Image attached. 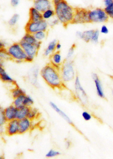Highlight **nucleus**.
<instances>
[{
    "instance_id": "nucleus-1",
    "label": "nucleus",
    "mask_w": 113,
    "mask_h": 159,
    "mask_svg": "<svg viewBox=\"0 0 113 159\" xmlns=\"http://www.w3.org/2000/svg\"><path fill=\"white\" fill-rule=\"evenodd\" d=\"M60 69L50 63L45 65L40 71V74L43 80L53 89H62L65 87L64 83L61 77Z\"/></svg>"
},
{
    "instance_id": "nucleus-2",
    "label": "nucleus",
    "mask_w": 113,
    "mask_h": 159,
    "mask_svg": "<svg viewBox=\"0 0 113 159\" xmlns=\"http://www.w3.org/2000/svg\"><path fill=\"white\" fill-rule=\"evenodd\" d=\"M54 8L57 18L65 27L72 24L75 8L69 5L66 0H62L54 6Z\"/></svg>"
},
{
    "instance_id": "nucleus-3",
    "label": "nucleus",
    "mask_w": 113,
    "mask_h": 159,
    "mask_svg": "<svg viewBox=\"0 0 113 159\" xmlns=\"http://www.w3.org/2000/svg\"><path fill=\"white\" fill-rule=\"evenodd\" d=\"M60 71L62 79L64 83L72 81L76 77L74 63L72 60H65L63 61Z\"/></svg>"
},
{
    "instance_id": "nucleus-4",
    "label": "nucleus",
    "mask_w": 113,
    "mask_h": 159,
    "mask_svg": "<svg viewBox=\"0 0 113 159\" xmlns=\"http://www.w3.org/2000/svg\"><path fill=\"white\" fill-rule=\"evenodd\" d=\"M6 49L10 59L18 63L25 62L27 55L19 43H14Z\"/></svg>"
},
{
    "instance_id": "nucleus-5",
    "label": "nucleus",
    "mask_w": 113,
    "mask_h": 159,
    "mask_svg": "<svg viewBox=\"0 0 113 159\" xmlns=\"http://www.w3.org/2000/svg\"><path fill=\"white\" fill-rule=\"evenodd\" d=\"M49 26L47 21L44 19L38 21H29L26 24V33L34 35L40 31H47Z\"/></svg>"
},
{
    "instance_id": "nucleus-6",
    "label": "nucleus",
    "mask_w": 113,
    "mask_h": 159,
    "mask_svg": "<svg viewBox=\"0 0 113 159\" xmlns=\"http://www.w3.org/2000/svg\"><path fill=\"white\" fill-rule=\"evenodd\" d=\"M88 16L90 23L106 22L109 19L105 10L99 8L89 10Z\"/></svg>"
},
{
    "instance_id": "nucleus-7",
    "label": "nucleus",
    "mask_w": 113,
    "mask_h": 159,
    "mask_svg": "<svg viewBox=\"0 0 113 159\" xmlns=\"http://www.w3.org/2000/svg\"><path fill=\"white\" fill-rule=\"evenodd\" d=\"M89 10L84 8L75 7L72 24H82L90 23L88 16Z\"/></svg>"
},
{
    "instance_id": "nucleus-8",
    "label": "nucleus",
    "mask_w": 113,
    "mask_h": 159,
    "mask_svg": "<svg viewBox=\"0 0 113 159\" xmlns=\"http://www.w3.org/2000/svg\"><path fill=\"white\" fill-rule=\"evenodd\" d=\"M5 132L9 136L19 134V120L16 119L7 121L6 124Z\"/></svg>"
},
{
    "instance_id": "nucleus-9",
    "label": "nucleus",
    "mask_w": 113,
    "mask_h": 159,
    "mask_svg": "<svg viewBox=\"0 0 113 159\" xmlns=\"http://www.w3.org/2000/svg\"><path fill=\"white\" fill-rule=\"evenodd\" d=\"M74 88L75 93L78 99L83 103L85 102L87 98V95L81 84L79 77L77 76L74 79Z\"/></svg>"
},
{
    "instance_id": "nucleus-10",
    "label": "nucleus",
    "mask_w": 113,
    "mask_h": 159,
    "mask_svg": "<svg viewBox=\"0 0 113 159\" xmlns=\"http://www.w3.org/2000/svg\"><path fill=\"white\" fill-rule=\"evenodd\" d=\"M33 7L42 13L48 9L54 8L52 0H34Z\"/></svg>"
},
{
    "instance_id": "nucleus-11",
    "label": "nucleus",
    "mask_w": 113,
    "mask_h": 159,
    "mask_svg": "<svg viewBox=\"0 0 113 159\" xmlns=\"http://www.w3.org/2000/svg\"><path fill=\"white\" fill-rule=\"evenodd\" d=\"M24 50L27 56L33 57L34 58L37 55L39 50L35 45L23 42L21 40L19 42Z\"/></svg>"
},
{
    "instance_id": "nucleus-12",
    "label": "nucleus",
    "mask_w": 113,
    "mask_h": 159,
    "mask_svg": "<svg viewBox=\"0 0 113 159\" xmlns=\"http://www.w3.org/2000/svg\"><path fill=\"white\" fill-rule=\"evenodd\" d=\"M32 121L26 118L19 120V134H23L29 131L32 128Z\"/></svg>"
},
{
    "instance_id": "nucleus-13",
    "label": "nucleus",
    "mask_w": 113,
    "mask_h": 159,
    "mask_svg": "<svg viewBox=\"0 0 113 159\" xmlns=\"http://www.w3.org/2000/svg\"><path fill=\"white\" fill-rule=\"evenodd\" d=\"M18 109L14 105L9 106L4 109L6 118L7 121L17 119Z\"/></svg>"
},
{
    "instance_id": "nucleus-14",
    "label": "nucleus",
    "mask_w": 113,
    "mask_h": 159,
    "mask_svg": "<svg viewBox=\"0 0 113 159\" xmlns=\"http://www.w3.org/2000/svg\"><path fill=\"white\" fill-rule=\"evenodd\" d=\"M50 63L55 67L60 68L63 62L62 57L59 51L55 52L49 56Z\"/></svg>"
},
{
    "instance_id": "nucleus-15",
    "label": "nucleus",
    "mask_w": 113,
    "mask_h": 159,
    "mask_svg": "<svg viewBox=\"0 0 113 159\" xmlns=\"http://www.w3.org/2000/svg\"><path fill=\"white\" fill-rule=\"evenodd\" d=\"M29 21H38L43 19L42 13L34 7H31L29 11Z\"/></svg>"
},
{
    "instance_id": "nucleus-16",
    "label": "nucleus",
    "mask_w": 113,
    "mask_h": 159,
    "mask_svg": "<svg viewBox=\"0 0 113 159\" xmlns=\"http://www.w3.org/2000/svg\"><path fill=\"white\" fill-rule=\"evenodd\" d=\"M0 80L2 82L8 83H15L13 79L9 74L3 66L0 65Z\"/></svg>"
},
{
    "instance_id": "nucleus-17",
    "label": "nucleus",
    "mask_w": 113,
    "mask_h": 159,
    "mask_svg": "<svg viewBox=\"0 0 113 159\" xmlns=\"http://www.w3.org/2000/svg\"><path fill=\"white\" fill-rule=\"evenodd\" d=\"M58 42L57 40L54 39L49 42L44 51V55L45 56L49 57L56 51V45Z\"/></svg>"
},
{
    "instance_id": "nucleus-18",
    "label": "nucleus",
    "mask_w": 113,
    "mask_h": 159,
    "mask_svg": "<svg viewBox=\"0 0 113 159\" xmlns=\"http://www.w3.org/2000/svg\"><path fill=\"white\" fill-rule=\"evenodd\" d=\"M40 71L37 66H34L30 71V78L31 82L34 85H37L38 78L40 74Z\"/></svg>"
},
{
    "instance_id": "nucleus-19",
    "label": "nucleus",
    "mask_w": 113,
    "mask_h": 159,
    "mask_svg": "<svg viewBox=\"0 0 113 159\" xmlns=\"http://www.w3.org/2000/svg\"><path fill=\"white\" fill-rule=\"evenodd\" d=\"M50 105L52 108L54 109L64 119L66 122L69 124H72V121L70 119L64 112L61 110L53 102H51L50 103Z\"/></svg>"
},
{
    "instance_id": "nucleus-20",
    "label": "nucleus",
    "mask_w": 113,
    "mask_h": 159,
    "mask_svg": "<svg viewBox=\"0 0 113 159\" xmlns=\"http://www.w3.org/2000/svg\"><path fill=\"white\" fill-rule=\"evenodd\" d=\"M92 77L94 81L98 96L101 97H104L105 96H104L102 86H101L100 81L98 79L97 75L96 74H93L92 75Z\"/></svg>"
},
{
    "instance_id": "nucleus-21",
    "label": "nucleus",
    "mask_w": 113,
    "mask_h": 159,
    "mask_svg": "<svg viewBox=\"0 0 113 159\" xmlns=\"http://www.w3.org/2000/svg\"><path fill=\"white\" fill-rule=\"evenodd\" d=\"M30 108L24 106L18 109L17 119L20 120L23 119L27 118Z\"/></svg>"
},
{
    "instance_id": "nucleus-22",
    "label": "nucleus",
    "mask_w": 113,
    "mask_h": 159,
    "mask_svg": "<svg viewBox=\"0 0 113 159\" xmlns=\"http://www.w3.org/2000/svg\"><path fill=\"white\" fill-rule=\"evenodd\" d=\"M26 94L22 95L20 96L14 98L13 105L15 106L17 109H20L24 106L23 105V102L26 96Z\"/></svg>"
},
{
    "instance_id": "nucleus-23",
    "label": "nucleus",
    "mask_w": 113,
    "mask_h": 159,
    "mask_svg": "<svg viewBox=\"0 0 113 159\" xmlns=\"http://www.w3.org/2000/svg\"><path fill=\"white\" fill-rule=\"evenodd\" d=\"M43 19L47 21L53 18L55 15V10L53 8L48 9L42 13Z\"/></svg>"
},
{
    "instance_id": "nucleus-24",
    "label": "nucleus",
    "mask_w": 113,
    "mask_h": 159,
    "mask_svg": "<svg viewBox=\"0 0 113 159\" xmlns=\"http://www.w3.org/2000/svg\"><path fill=\"white\" fill-rule=\"evenodd\" d=\"M21 40L26 43L34 45L37 42L34 35L28 33H26Z\"/></svg>"
},
{
    "instance_id": "nucleus-25",
    "label": "nucleus",
    "mask_w": 113,
    "mask_h": 159,
    "mask_svg": "<svg viewBox=\"0 0 113 159\" xmlns=\"http://www.w3.org/2000/svg\"><path fill=\"white\" fill-rule=\"evenodd\" d=\"M39 111L37 109L31 107L30 108L27 118L33 121L39 117Z\"/></svg>"
},
{
    "instance_id": "nucleus-26",
    "label": "nucleus",
    "mask_w": 113,
    "mask_h": 159,
    "mask_svg": "<svg viewBox=\"0 0 113 159\" xmlns=\"http://www.w3.org/2000/svg\"><path fill=\"white\" fill-rule=\"evenodd\" d=\"M94 31V30H90L83 32L82 39L86 42L91 41Z\"/></svg>"
},
{
    "instance_id": "nucleus-27",
    "label": "nucleus",
    "mask_w": 113,
    "mask_h": 159,
    "mask_svg": "<svg viewBox=\"0 0 113 159\" xmlns=\"http://www.w3.org/2000/svg\"><path fill=\"white\" fill-rule=\"evenodd\" d=\"M47 34V31H40L34 34V35L37 41L42 42L46 38Z\"/></svg>"
},
{
    "instance_id": "nucleus-28",
    "label": "nucleus",
    "mask_w": 113,
    "mask_h": 159,
    "mask_svg": "<svg viewBox=\"0 0 113 159\" xmlns=\"http://www.w3.org/2000/svg\"><path fill=\"white\" fill-rule=\"evenodd\" d=\"M20 18L19 14L15 13L11 16L8 21V24L11 27H15L18 23Z\"/></svg>"
},
{
    "instance_id": "nucleus-29",
    "label": "nucleus",
    "mask_w": 113,
    "mask_h": 159,
    "mask_svg": "<svg viewBox=\"0 0 113 159\" xmlns=\"http://www.w3.org/2000/svg\"><path fill=\"white\" fill-rule=\"evenodd\" d=\"M25 94V91L18 86H16L11 91V95L14 98H15L20 95Z\"/></svg>"
},
{
    "instance_id": "nucleus-30",
    "label": "nucleus",
    "mask_w": 113,
    "mask_h": 159,
    "mask_svg": "<svg viewBox=\"0 0 113 159\" xmlns=\"http://www.w3.org/2000/svg\"><path fill=\"white\" fill-rule=\"evenodd\" d=\"M7 122L5 116L4 109L0 106V126H4L6 125Z\"/></svg>"
},
{
    "instance_id": "nucleus-31",
    "label": "nucleus",
    "mask_w": 113,
    "mask_h": 159,
    "mask_svg": "<svg viewBox=\"0 0 113 159\" xmlns=\"http://www.w3.org/2000/svg\"><path fill=\"white\" fill-rule=\"evenodd\" d=\"M76 46L75 44L72 45L68 50L66 58V60H72V58L74 55Z\"/></svg>"
},
{
    "instance_id": "nucleus-32",
    "label": "nucleus",
    "mask_w": 113,
    "mask_h": 159,
    "mask_svg": "<svg viewBox=\"0 0 113 159\" xmlns=\"http://www.w3.org/2000/svg\"><path fill=\"white\" fill-rule=\"evenodd\" d=\"M34 101L33 98L28 95H26L23 102L24 106L31 107L33 105Z\"/></svg>"
},
{
    "instance_id": "nucleus-33",
    "label": "nucleus",
    "mask_w": 113,
    "mask_h": 159,
    "mask_svg": "<svg viewBox=\"0 0 113 159\" xmlns=\"http://www.w3.org/2000/svg\"><path fill=\"white\" fill-rule=\"evenodd\" d=\"M0 58L4 61V60L10 59L9 55L7 53V49H2L0 50Z\"/></svg>"
},
{
    "instance_id": "nucleus-34",
    "label": "nucleus",
    "mask_w": 113,
    "mask_h": 159,
    "mask_svg": "<svg viewBox=\"0 0 113 159\" xmlns=\"http://www.w3.org/2000/svg\"><path fill=\"white\" fill-rule=\"evenodd\" d=\"M104 10L109 18V17L113 20V3L109 6L105 7Z\"/></svg>"
},
{
    "instance_id": "nucleus-35",
    "label": "nucleus",
    "mask_w": 113,
    "mask_h": 159,
    "mask_svg": "<svg viewBox=\"0 0 113 159\" xmlns=\"http://www.w3.org/2000/svg\"><path fill=\"white\" fill-rule=\"evenodd\" d=\"M60 155V153L57 151H55L53 149H51L46 154V157L48 158H53Z\"/></svg>"
},
{
    "instance_id": "nucleus-36",
    "label": "nucleus",
    "mask_w": 113,
    "mask_h": 159,
    "mask_svg": "<svg viewBox=\"0 0 113 159\" xmlns=\"http://www.w3.org/2000/svg\"><path fill=\"white\" fill-rule=\"evenodd\" d=\"M52 18L48 20L47 22L49 26L51 27H53L58 24L60 22L57 17L56 18Z\"/></svg>"
},
{
    "instance_id": "nucleus-37",
    "label": "nucleus",
    "mask_w": 113,
    "mask_h": 159,
    "mask_svg": "<svg viewBox=\"0 0 113 159\" xmlns=\"http://www.w3.org/2000/svg\"><path fill=\"white\" fill-rule=\"evenodd\" d=\"M99 35V31L98 30H94L93 34L91 41L94 43H97L98 41Z\"/></svg>"
},
{
    "instance_id": "nucleus-38",
    "label": "nucleus",
    "mask_w": 113,
    "mask_h": 159,
    "mask_svg": "<svg viewBox=\"0 0 113 159\" xmlns=\"http://www.w3.org/2000/svg\"><path fill=\"white\" fill-rule=\"evenodd\" d=\"M82 116L84 119L86 121L90 120L91 118V115L86 112H84L82 113Z\"/></svg>"
},
{
    "instance_id": "nucleus-39",
    "label": "nucleus",
    "mask_w": 113,
    "mask_h": 159,
    "mask_svg": "<svg viewBox=\"0 0 113 159\" xmlns=\"http://www.w3.org/2000/svg\"><path fill=\"white\" fill-rule=\"evenodd\" d=\"M20 0H11V4L12 7H15L19 5Z\"/></svg>"
},
{
    "instance_id": "nucleus-40",
    "label": "nucleus",
    "mask_w": 113,
    "mask_h": 159,
    "mask_svg": "<svg viewBox=\"0 0 113 159\" xmlns=\"http://www.w3.org/2000/svg\"><path fill=\"white\" fill-rule=\"evenodd\" d=\"M101 32L102 33L107 34L109 33V31L108 29L106 26L103 25L101 28Z\"/></svg>"
},
{
    "instance_id": "nucleus-41",
    "label": "nucleus",
    "mask_w": 113,
    "mask_h": 159,
    "mask_svg": "<svg viewBox=\"0 0 113 159\" xmlns=\"http://www.w3.org/2000/svg\"><path fill=\"white\" fill-rule=\"evenodd\" d=\"M104 3L105 7H108L113 3V0H104Z\"/></svg>"
},
{
    "instance_id": "nucleus-42",
    "label": "nucleus",
    "mask_w": 113,
    "mask_h": 159,
    "mask_svg": "<svg viewBox=\"0 0 113 159\" xmlns=\"http://www.w3.org/2000/svg\"><path fill=\"white\" fill-rule=\"evenodd\" d=\"M76 36L78 38L82 39V32L80 31H77V32L76 34Z\"/></svg>"
},
{
    "instance_id": "nucleus-43",
    "label": "nucleus",
    "mask_w": 113,
    "mask_h": 159,
    "mask_svg": "<svg viewBox=\"0 0 113 159\" xmlns=\"http://www.w3.org/2000/svg\"><path fill=\"white\" fill-rule=\"evenodd\" d=\"M62 47V45L59 42H58L56 45V51H59Z\"/></svg>"
},
{
    "instance_id": "nucleus-44",
    "label": "nucleus",
    "mask_w": 113,
    "mask_h": 159,
    "mask_svg": "<svg viewBox=\"0 0 113 159\" xmlns=\"http://www.w3.org/2000/svg\"><path fill=\"white\" fill-rule=\"evenodd\" d=\"M5 48V44L4 42L0 40V50Z\"/></svg>"
},
{
    "instance_id": "nucleus-45",
    "label": "nucleus",
    "mask_w": 113,
    "mask_h": 159,
    "mask_svg": "<svg viewBox=\"0 0 113 159\" xmlns=\"http://www.w3.org/2000/svg\"><path fill=\"white\" fill-rule=\"evenodd\" d=\"M62 1V0H52V2L53 7L55 5L59 3Z\"/></svg>"
},
{
    "instance_id": "nucleus-46",
    "label": "nucleus",
    "mask_w": 113,
    "mask_h": 159,
    "mask_svg": "<svg viewBox=\"0 0 113 159\" xmlns=\"http://www.w3.org/2000/svg\"><path fill=\"white\" fill-rule=\"evenodd\" d=\"M71 141L67 140L66 142V146L67 148H69L71 146Z\"/></svg>"
},
{
    "instance_id": "nucleus-47",
    "label": "nucleus",
    "mask_w": 113,
    "mask_h": 159,
    "mask_svg": "<svg viewBox=\"0 0 113 159\" xmlns=\"http://www.w3.org/2000/svg\"><path fill=\"white\" fill-rule=\"evenodd\" d=\"M4 131L5 132V128L4 129V126H0V134H2Z\"/></svg>"
},
{
    "instance_id": "nucleus-48",
    "label": "nucleus",
    "mask_w": 113,
    "mask_h": 159,
    "mask_svg": "<svg viewBox=\"0 0 113 159\" xmlns=\"http://www.w3.org/2000/svg\"><path fill=\"white\" fill-rule=\"evenodd\" d=\"M4 61L0 58V65H2Z\"/></svg>"
},
{
    "instance_id": "nucleus-49",
    "label": "nucleus",
    "mask_w": 113,
    "mask_h": 159,
    "mask_svg": "<svg viewBox=\"0 0 113 159\" xmlns=\"http://www.w3.org/2000/svg\"><path fill=\"white\" fill-rule=\"evenodd\" d=\"M2 158L1 157V156H0V159H2Z\"/></svg>"
},
{
    "instance_id": "nucleus-50",
    "label": "nucleus",
    "mask_w": 113,
    "mask_h": 159,
    "mask_svg": "<svg viewBox=\"0 0 113 159\" xmlns=\"http://www.w3.org/2000/svg\"><path fill=\"white\" fill-rule=\"evenodd\" d=\"M112 93H113V92H112Z\"/></svg>"
}]
</instances>
